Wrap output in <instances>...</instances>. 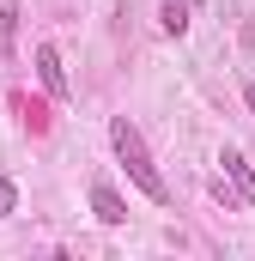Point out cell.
<instances>
[{"label": "cell", "mask_w": 255, "mask_h": 261, "mask_svg": "<svg viewBox=\"0 0 255 261\" xmlns=\"http://www.w3.org/2000/svg\"><path fill=\"white\" fill-rule=\"evenodd\" d=\"M110 146H116V158H122L128 182H134V189H140L146 200H170L164 176L152 170V152H146V140H140V128H134L128 116H110Z\"/></svg>", "instance_id": "cell-1"}, {"label": "cell", "mask_w": 255, "mask_h": 261, "mask_svg": "<svg viewBox=\"0 0 255 261\" xmlns=\"http://www.w3.org/2000/svg\"><path fill=\"white\" fill-rule=\"evenodd\" d=\"M219 164H225V176H231L237 200H243V206H255V164L237 152V146H225V158H219Z\"/></svg>", "instance_id": "cell-2"}, {"label": "cell", "mask_w": 255, "mask_h": 261, "mask_svg": "<svg viewBox=\"0 0 255 261\" xmlns=\"http://www.w3.org/2000/svg\"><path fill=\"white\" fill-rule=\"evenodd\" d=\"M91 213L104 219V225H128V200L110 189V182H91Z\"/></svg>", "instance_id": "cell-3"}, {"label": "cell", "mask_w": 255, "mask_h": 261, "mask_svg": "<svg viewBox=\"0 0 255 261\" xmlns=\"http://www.w3.org/2000/svg\"><path fill=\"white\" fill-rule=\"evenodd\" d=\"M37 73H43L49 97H67V67H61V55H55V43H43V49H37Z\"/></svg>", "instance_id": "cell-4"}, {"label": "cell", "mask_w": 255, "mask_h": 261, "mask_svg": "<svg viewBox=\"0 0 255 261\" xmlns=\"http://www.w3.org/2000/svg\"><path fill=\"white\" fill-rule=\"evenodd\" d=\"M12 43H18V6H0V67H12Z\"/></svg>", "instance_id": "cell-5"}, {"label": "cell", "mask_w": 255, "mask_h": 261, "mask_svg": "<svg viewBox=\"0 0 255 261\" xmlns=\"http://www.w3.org/2000/svg\"><path fill=\"white\" fill-rule=\"evenodd\" d=\"M158 24H164L170 37H183V31H189V0H164V6H158Z\"/></svg>", "instance_id": "cell-6"}, {"label": "cell", "mask_w": 255, "mask_h": 261, "mask_svg": "<svg viewBox=\"0 0 255 261\" xmlns=\"http://www.w3.org/2000/svg\"><path fill=\"white\" fill-rule=\"evenodd\" d=\"M12 110H18V116H24V122H31V134H43V128H49V110H43V103H37V97H24V91H18V97H12Z\"/></svg>", "instance_id": "cell-7"}, {"label": "cell", "mask_w": 255, "mask_h": 261, "mask_svg": "<svg viewBox=\"0 0 255 261\" xmlns=\"http://www.w3.org/2000/svg\"><path fill=\"white\" fill-rule=\"evenodd\" d=\"M18 206V189H12V176H0V213H12Z\"/></svg>", "instance_id": "cell-8"}, {"label": "cell", "mask_w": 255, "mask_h": 261, "mask_svg": "<svg viewBox=\"0 0 255 261\" xmlns=\"http://www.w3.org/2000/svg\"><path fill=\"white\" fill-rule=\"evenodd\" d=\"M243 97H249V110H255V85H243Z\"/></svg>", "instance_id": "cell-9"}]
</instances>
